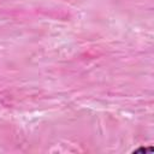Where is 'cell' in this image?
<instances>
[{"label": "cell", "mask_w": 154, "mask_h": 154, "mask_svg": "<svg viewBox=\"0 0 154 154\" xmlns=\"http://www.w3.org/2000/svg\"><path fill=\"white\" fill-rule=\"evenodd\" d=\"M153 150V147L152 146H149V147H140V148H137V149H135L132 153H146V152H152Z\"/></svg>", "instance_id": "cell-1"}]
</instances>
